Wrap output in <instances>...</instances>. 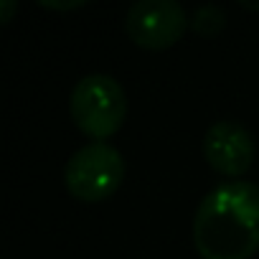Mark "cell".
<instances>
[{"label":"cell","mask_w":259,"mask_h":259,"mask_svg":"<svg viewBox=\"0 0 259 259\" xmlns=\"http://www.w3.org/2000/svg\"><path fill=\"white\" fill-rule=\"evenodd\" d=\"M16 3H13V0H3V3H0V23H11V16L16 13Z\"/></svg>","instance_id":"obj_7"},{"label":"cell","mask_w":259,"mask_h":259,"mask_svg":"<svg viewBox=\"0 0 259 259\" xmlns=\"http://www.w3.org/2000/svg\"><path fill=\"white\" fill-rule=\"evenodd\" d=\"M224 26H226V13L219 6H198L191 16V28L206 38L219 36Z\"/></svg>","instance_id":"obj_6"},{"label":"cell","mask_w":259,"mask_h":259,"mask_svg":"<svg viewBox=\"0 0 259 259\" xmlns=\"http://www.w3.org/2000/svg\"><path fill=\"white\" fill-rule=\"evenodd\" d=\"M44 8H51V11H74V8H81L84 6V0H76V3H41Z\"/></svg>","instance_id":"obj_8"},{"label":"cell","mask_w":259,"mask_h":259,"mask_svg":"<svg viewBox=\"0 0 259 259\" xmlns=\"http://www.w3.org/2000/svg\"><path fill=\"white\" fill-rule=\"evenodd\" d=\"M74 124L94 143L117 135L127 117V94L109 74H89L79 79L69 97Z\"/></svg>","instance_id":"obj_2"},{"label":"cell","mask_w":259,"mask_h":259,"mask_svg":"<svg viewBox=\"0 0 259 259\" xmlns=\"http://www.w3.org/2000/svg\"><path fill=\"white\" fill-rule=\"evenodd\" d=\"M188 26V13L178 0H138L124 18L127 36L135 46L148 51L170 49Z\"/></svg>","instance_id":"obj_4"},{"label":"cell","mask_w":259,"mask_h":259,"mask_svg":"<svg viewBox=\"0 0 259 259\" xmlns=\"http://www.w3.org/2000/svg\"><path fill=\"white\" fill-rule=\"evenodd\" d=\"M193 244L203 259H251L259 251V186L226 181L211 188L193 216Z\"/></svg>","instance_id":"obj_1"},{"label":"cell","mask_w":259,"mask_h":259,"mask_svg":"<svg viewBox=\"0 0 259 259\" xmlns=\"http://www.w3.org/2000/svg\"><path fill=\"white\" fill-rule=\"evenodd\" d=\"M124 181V158L109 143L81 145L64 168L66 191L81 203H99L119 191Z\"/></svg>","instance_id":"obj_3"},{"label":"cell","mask_w":259,"mask_h":259,"mask_svg":"<svg viewBox=\"0 0 259 259\" xmlns=\"http://www.w3.org/2000/svg\"><path fill=\"white\" fill-rule=\"evenodd\" d=\"M203 158L216 173L239 181L254 163V138L244 124L219 119L203 135Z\"/></svg>","instance_id":"obj_5"},{"label":"cell","mask_w":259,"mask_h":259,"mask_svg":"<svg viewBox=\"0 0 259 259\" xmlns=\"http://www.w3.org/2000/svg\"><path fill=\"white\" fill-rule=\"evenodd\" d=\"M241 6L249 8V11H259V3H246V0H241Z\"/></svg>","instance_id":"obj_9"}]
</instances>
